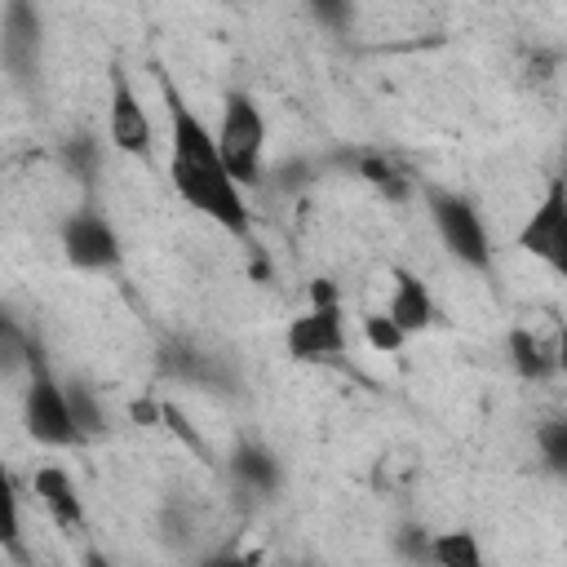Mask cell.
<instances>
[{
  "instance_id": "cell-22",
  "label": "cell",
  "mask_w": 567,
  "mask_h": 567,
  "mask_svg": "<svg viewBox=\"0 0 567 567\" xmlns=\"http://www.w3.org/2000/svg\"><path fill=\"white\" fill-rule=\"evenodd\" d=\"M328 31H346L350 18H354V0H301Z\"/></svg>"
},
{
  "instance_id": "cell-9",
  "label": "cell",
  "mask_w": 567,
  "mask_h": 567,
  "mask_svg": "<svg viewBox=\"0 0 567 567\" xmlns=\"http://www.w3.org/2000/svg\"><path fill=\"white\" fill-rule=\"evenodd\" d=\"M40 40H44V22H40L35 0H9L0 53H4V66L13 80H31L40 71Z\"/></svg>"
},
{
  "instance_id": "cell-20",
  "label": "cell",
  "mask_w": 567,
  "mask_h": 567,
  "mask_svg": "<svg viewBox=\"0 0 567 567\" xmlns=\"http://www.w3.org/2000/svg\"><path fill=\"white\" fill-rule=\"evenodd\" d=\"M363 341H368L377 354H399L403 341H408V332H403L385 310H377V315H363Z\"/></svg>"
},
{
  "instance_id": "cell-16",
  "label": "cell",
  "mask_w": 567,
  "mask_h": 567,
  "mask_svg": "<svg viewBox=\"0 0 567 567\" xmlns=\"http://www.w3.org/2000/svg\"><path fill=\"white\" fill-rule=\"evenodd\" d=\"M430 563L439 567H483V549L474 532H434L430 536Z\"/></svg>"
},
{
  "instance_id": "cell-17",
  "label": "cell",
  "mask_w": 567,
  "mask_h": 567,
  "mask_svg": "<svg viewBox=\"0 0 567 567\" xmlns=\"http://www.w3.org/2000/svg\"><path fill=\"white\" fill-rule=\"evenodd\" d=\"M66 399H71V416H75V425H80L84 443L102 439V434H106V412H102L97 394H93L84 381H66Z\"/></svg>"
},
{
  "instance_id": "cell-15",
  "label": "cell",
  "mask_w": 567,
  "mask_h": 567,
  "mask_svg": "<svg viewBox=\"0 0 567 567\" xmlns=\"http://www.w3.org/2000/svg\"><path fill=\"white\" fill-rule=\"evenodd\" d=\"M505 354H509V363H514V372L523 377V381H549V377H558V359H554V346L549 341H540L532 328H509V337H505Z\"/></svg>"
},
{
  "instance_id": "cell-3",
  "label": "cell",
  "mask_w": 567,
  "mask_h": 567,
  "mask_svg": "<svg viewBox=\"0 0 567 567\" xmlns=\"http://www.w3.org/2000/svg\"><path fill=\"white\" fill-rule=\"evenodd\" d=\"M217 151L239 186L266 182V115L252 93L226 89L221 93V124H217Z\"/></svg>"
},
{
  "instance_id": "cell-8",
  "label": "cell",
  "mask_w": 567,
  "mask_h": 567,
  "mask_svg": "<svg viewBox=\"0 0 567 567\" xmlns=\"http://www.w3.org/2000/svg\"><path fill=\"white\" fill-rule=\"evenodd\" d=\"M284 350L297 363H337L346 354L341 301H310L284 332Z\"/></svg>"
},
{
  "instance_id": "cell-2",
  "label": "cell",
  "mask_w": 567,
  "mask_h": 567,
  "mask_svg": "<svg viewBox=\"0 0 567 567\" xmlns=\"http://www.w3.org/2000/svg\"><path fill=\"white\" fill-rule=\"evenodd\" d=\"M22 430L31 443L53 447V452H71L84 447V434L71 416V399H66V381L53 377L44 346L35 337L31 346V363H27V385H22Z\"/></svg>"
},
{
  "instance_id": "cell-4",
  "label": "cell",
  "mask_w": 567,
  "mask_h": 567,
  "mask_svg": "<svg viewBox=\"0 0 567 567\" xmlns=\"http://www.w3.org/2000/svg\"><path fill=\"white\" fill-rule=\"evenodd\" d=\"M425 213H430V226L434 235L443 239V248L474 275L492 279V239H487V226L478 217V208L461 195V190H447V186H425Z\"/></svg>"
},
{
  "instance_id": "cell-24",
  "label": "cell",
  "mask_w": 567,
  "mask_h": 567,
  "mask_svg": "<svg viewBox=\"0 0 567 567\" xmlns=\"http://www.w3.org/2000/svg\"><path fill=\"white\" fill-rule=\"evenodd\" d=\"M159 425H168L173 434H182V443H186L190 452H204V439L190 430V421H186V412H182L177 403H168V399H164V416H159Z\"/></svg>"
},
{
  "instance_id": "cell-19",
  "label": "cell",
  "mask_w": 567,
  "mask_h": 567,
  "mask_svg": "<svg viewBox=\"0 0 567 567\" xmlns=\"http://www.w3.org/2000/svg\"><path fill=\"white\" fill-rule=\"evenodd\" d=\"M536 447H540V461L567 478V416H549L545 425H536Z\"/></svg>"
},
{
  "instance_id": "cell-6",
  "label": "cell",
  "mask_w": 567,
  "mask_h": 567,
  "mask_svg": "<svg viewBox=\"0 0 567 567\" xmlns=\"http://www.w3.org/2000/svg\"><path fill=\"white\" fill-rule=\"evenodd\" d=\"M106 137L120 155H133L142 164L155 159V124L128 80L124 66H111V89H106Z\"/></svg>"
},
{
  "instance_id": "cell-12",
  "label": "cell",
  "mask_w": 567,
  "mask_h": 567,
  "mask_svg": "<svg viewBox=\"0 0 567 567\" xmlns=\"http://www.w3.org/2000/svg\"><path fill=\"white\" fill-rule=\"evenodd\" d=\"M159 368H164V377H173L182 385H213V390H226L230 385L221 359L208 354V350H199V346H190L186 337H168L159 346Z\"/></svg>"
},
{
  "instance_id": "cell-1",
  "label": "cell",
  "mask_w": 567,
  "mask_h": 567,
  "mask_svg": "<svg viewBox=\"0 0 567 567\" xmlns=\"http://www.w3.org/2000/svg\"><path fill=\"white\" fill-rule=\"evenodd\" d=\"M155 75H159V93L168 106V182H173L177 199H186L195 213H204L226 235H235L252 248V213H248L244 186L230 177V168L217 151V133L195 115V106L177 93V84L164 66H155Z\"/></svg>"
},
{
  "instance_id": "cell-14",
  "label": "cell",
  "mask_w": 567,
  "mask_h": 567,
  "mask_svg": "<svg viewBox=\"0 0 567 567\" xmlns=\"http://www.w3.org/2000/svg\"><path fill=\"white\" fill-rule=\"evenodd\" d=\"M226 470L235 478L239 492H252V496H275L279 483H284V465L279 456L266 447V443H239L230 456H226Z\"/></svg>"
},
{
  "instance_id": "cell-10",
  "label": "cell",
  "mask_w": 567,
  "mask_h": 567,
  "mask_svg": "<svg viewBox=\"0 0 567 567\" xmlns=\"http://www.w3.org/2000/svg\"><path fill=\"white\" fill-rule=\"evenodd\" d=\"M390 279H394V288H390V306H385V315H390L408 337L430 332V328L443 323V310H439V301H434V292L425 288L421 275H412V270L399 266Z\"/></svg>"
},
{
  "instance_id": "cell-18",
  "label": "cell",
  "mask_w": 567,
  "mask_h": 567,
  "mask_svg": "<svg viewBox=\"0 0 567 567\" xmlns=\"http://www.w3.org/2000/svg\"><path fill=\"white\" fill-rule=\"evenodd\" d=\"M97 142L89 137V133H75V137H66L62 142V151H58V159H62V168L71 173V177H80L84 186L93 182V173H97Z\"/></svg>"
},
{
  "instance_id": "cell-25",
  "label": "cell",
  "mask_w": 567,
  "mask_h": 567,
  "mask_svg": "<svg viewBox=\"0 0 567 567\" xmlns=\"http://www.w3.org/2000/svg\"><path fill=\"white\" fill-rule=\"evenodd\" d=\"M554 359H558V377L567 381V323H558L554 332Z\"/></svg>"
},
{
  "instance_id": "cell-7",
  "label": "cell",
  "mask_w": 567,
  "mask_h": 567,
  "mask_svg": "<svg viewBox=\"0 0 567 567\" xmlns=\"http://www.w3.org/2000/svg\"><path fill=\"white\" fill-rule=\"evenodd\" d=\"M58 239H62V252H66V261L75 270H120V261H124L120 230L97 208H75L62 221Z\"/></svg>"
},
{
  "instance_id": "cell-23",
  "label": "cell",
  "mask_w": 567,
  "mask_h": 567,
  "mask_svg": "<svg viewBox=\"0 0 567 567\" xmlns=\"http://www.w3.org/2000/svg\"><path fill=\"white\" fill-rule=\"evenodd\" d=\"M430 527H416V523H408V527H399V536H394V549L403 554V558H412V563H430Z\"/></svg>"
},
{
  "instance_id": "cell-13",
  "label": "cell",
  "mask_w": 567,
  "mask_h": 567,
  "mask_svg": "<svg viewBox=\"0 0 567 567\" xmlns=\"http://www.w3.org/2000/svg\"><path fill=\"white\" fill-rule=\"evenodd\" d=\"M332 159H337V164H346L354 177H363L377 195H385V199H394V204H403V199L412 195V177H408V168H403L399 159H390L385 151L354 146V151H337Z\"/></svg>"
},
{
  "instance_id": "cell-21",
  "label": "cell",
  "mask_w": 567,
  "mask_h": 567,
  "mask_svg": "<svg viewBox=\"0 0 567 567\" xmlns=\"http://www.w3.org/2000/svg\"><path fill=\"white\" fill-rule=\"evenodd\" d=\"M266 177H275V186H279L284 195H292V190H301V186H310V182L319 177V164H315V159H288V164H279V168L266 173Z\"/></svg>"
},
{
  "instance_id": "cell-11",
  "label": "cell",
  "mask_w": 567,
  "mask_h": 567,
  "mask_svg": "<svg viewBox=\"0 0 567 567\" xmlns=\"http://www.w3.org/2000/svg\"><path fill=\"white\" fill-rule=\"evenodd\" d=\"M31 492H35V501L44 505V514H49L62 532H84L89 514H84V501H80L75 478H71L62 465H40V470L31 474Z\"/></svg>"
},
{
  "instance_id": "cell-5",
  "label": "cell",
  "mask_w": 567,
  "mask_h": 567,
  "mask_svg": "<svg viewBox=\"0 0 567 567\" xmlns=\"http://www.w3.org/2000/svg\"><path fill=\"white\" fill-rule=\"evenodd\" d=\"M527 257H536L540 266H549L563 284H567V173L554 177L540 195V204L527 213V221L518 226L514 239Z\"/></svg>"
}]
</instances>
